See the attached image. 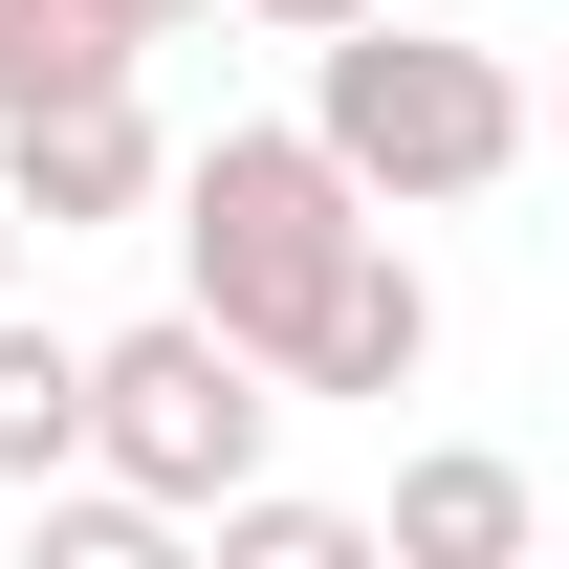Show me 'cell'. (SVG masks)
I'll use <instances>...</instances> for the list:
<instances>
[{"mask_svg":"<svg viewBox=\"0 0 569 569\" xmlns=\"http://www.w3.org/2000/svg\"><path fill=\"white\" fill-rule=\"evenodd\" d=\"M307 153H329L372 219H460V198L526 176V67L460 44V22H395V0H372V22L307 44Z\"/></svg>","mask_w":569,"mask_h":569,"instance_id":"6da1fadb","label":"cell"},{"mask_svg":"<svg viewBox=\"0 0 569 569\" xmlns=\"http://www.w3.org/2000/svg\"><path fill=\"white\" fill-rule=\"evenodd\" d=\"M153 198H176V307H198L219 351H263V372L307 351L329 263L372 241V198L329 176V153H307V110H284V132H198L176 176H153Z\"/></svg>","mask_w":569,"mask_h":569,"instance_id":"7a4b0ae2","label":"cell"},{"mask_svg":"<svg viewBox=\"0 0 569 569\" xmlns=\"http://www.w3.org/2000/svg\"><path fill=\"white\" fill-rule=\"evenodd\" d=\"M263 438H284V372L219 351L198 307H153V329H110V351H88V482H132V503H176V526H198Z\"/></svg>","mask_w":569,"mask_h":569,"instance_id":"3957f363","label":"cell"},{"mask_svg":"<svg viewBox=\"0 0 569 569\" xmlns=\"http://www.w3.org/2000/svg\"><path fill=\"white\" fill-rule=\"evenodd\" d=\"M153 176H176V132L132 110V67H67L0 110V219H44V241H88V219H132Z\"/></svg>","mask_w":569,"mask_h":569,"instance_id":"277c9868","label":"cell"},{"mask_svg":"<svg viewBox=\"0 0 569 569\" xmlns=\"http://www.w3.org/2000/svg\"><path fill=\"white\" fill-rule=\"evenodd\" d=\"M438 372V284H417V241L372 219L351 263H329V307H307V351H284V395H417Z\"/></svg>","mask_w":569,"mask_h":569,"instance_id":"5b68a950","label":"cell"},{"mask_svg":"<svg viewBox=\"0 0 569 569\" xmlns=\"http://www.w3.org/2000/svg\"><path fill=\"white\" fill-rule=\"evenodd\" d=\"M395 569H526L548 548V503H526V460H482V438H438V460H395V526H372Z\"/></svg>","mask_w":569,"mask_h":569,"instance_id":"8992f818","label":"cell"},{"mask_svg":"<svg viewBox=\"0 0 569 569\" xmlns=\"http://www.w3.org/2000/svg\"><path fill=\"white\" fill-rule=\"evenodd\" d=\"M67 460H88V351H67V329H22V284H0V503L67 482Z\"/></svg>","mask_w":569,"mask_h":569,"instance_id":"52a82bcc","label":"cell"},{"mask_svg":"<svg viewBox=\"0 0 569 569\" xmlns=\"http://www.w3.org/2000/svg\"><path fill=\"white\" fill-rule=\"evenodd\" d=\"M198 526H219V569H372V526H351V503H307V482H263V460H241V482H219Z\"/></svg>","mask_w":569,"mask_h":569,"instance_id":"ba28073f","label":"cell"},{"mask_svg":"<svg viewBox=\"0 0 569 569\" xmlns=\"http://www.w3.org/2000/svg\"><path fill=\"white\" fill-rule=\"evenodd\" d=\"M22 503H44V526H22V569H176V503L88 482V460H67V482H22Z\"/></svg>","mask_w":569,"mask_h":569,"instance_id":"9c48e42d","label":"cell"},{"mask_svg":"<svg viewBox=\"0 0 569 569\" xmlns=\"http://www.w3.org/2000/svg\"><path fill=\"white\" fill-rule=\"evenodd\" d=\"M241 22H263V44H329V22H372V0H241Z\"/></svg>","mask_w":569,"mask_h":569,"instance_id":"30bf717a","label":"cell"},{"mask_svg":"<svg viewBox=\"0 0 569 569\" xmlns=\"http://www.w3.org/2000/svg\"><path fill=\"white\" fill-rule=\"evenodd\" d=\"M88 22H110V44H176V22H198V0H88Z\"/></svg>","mask_w":569,"mask_h":569,"instance_id":"8fae6325","label":"cell"},{"mask_svg":"<svg viewBox=\"0 0 569 569\" xmlns=\"http://www.w3.org/2000/svg\"><path fill=\"white\" fill-rule=\"evenodd\" d=\"M0 284H22V219H0Z\"/></svg>","mask_w":569,"mask_h":569,"instance_id":"7c38bea8","label":"cell"},{"mask_svg":"<svg viewBox=\"0 0 569 569\" xmlns=\"http://www.w3.org/2000/svg\"><path fill=\"white\" fill-rule=\"evenodd\" d=\"M0 44H22V0H0Z\"/></svg>","mask_w":569,"mask_h":569,"instance_id":"4fadbf2b","label":"cell"}]
</instances>
